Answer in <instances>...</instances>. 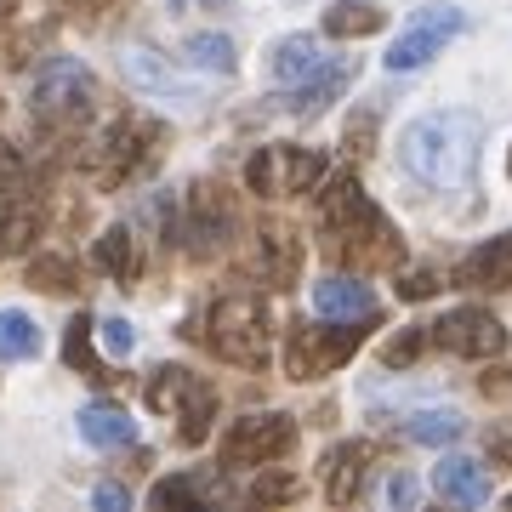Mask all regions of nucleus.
I'll list each match as a JSON object with an SVG mask.
<instances>
[{
    "label": "nucleus",
    "mask_w": 512,
    "mask_h": 512,
    "mask_svg": "<svg viewBox=\"0 0 512 512\" xmlns=\"http://www.w3.org/2000/svg\"><path fill=\"white\" fill-rule=\"evenodd\" d=\"M467 433V421L456 410H416V416H404V439L416 444H456Z\"/></svg>",
    "instance_id": "26"
},
{
    "label": "nucleus",
    "mask_w": 512,
    "mask_h": 512,
    "mask_svg": "<svg viewBox=\"0 0 512 512\" xmlns=\"http://www.w3.org/2000/svg\"><path fill=\"white\" fill-rule=\"evenodd\" d=\"M439 285L444 279L433 274V268H410V274L399 279V296L404 302H427V296H439Z\"/></svg>",
    "instance_id": "32"
},
{
    "label": "nucleus",
    "mask_w": 512,
    "mask_h": 512,
    "mask_svg": "<svg viewBox=\"0 0 512 512\" xmlns=\"http://www.w3.org/2000/svg\"><path fill=\"white\" fill-rule=\"evenodd\" d=\"M427 348V325H410V330H399L393 342L382 348V365L387 370H404V365H416V353Z\"/></svg>",
    "instance_id": "29"
},
{
    "label": "nucleus",
    "mask_w": 512,
    "mask_h": 512,
    "mask_svg": "<svg viewBox=\"0 0 512 512\" xmlns=\"http://www.w3.org/2000/svg\"><path fill=\"white\" fill-rule=\"evenodd\" d=\"M148 120H114L103 137H97V148L86 154V171H92L97 188H120L131 183V177H143L148 165H154V154H137V143L148 137Z\"/></svg>",
    "instance_id": "10"
},
{
    "label": "nucleus",
    "mask_w": 512,
    "mask_h": 512,
    "mask_svg": "<svg viewBox=\"0 0 512 512\" xmlns=\"http://www.w3.org/2000/svg\"><path fill=\"white\" fill-rule=\"evenodd\" d=\"M148 501H154V507H194V501H200V484H194V478H165V484H154Z\"/></svg>",
    "instance_id": "31"
},
{
    "label": "nucleus",
    "mask_w": 512,
    "mask_h": 512,
    "mask_svg": "<svg viewBox=\"0 0 512 512\" xmlns=\"http://www.w3.org/2000/svg\"><path fill=\"white\" fill-rule=\"evenodd\" d=\"M228 228H234V211H228L211 188H194V194H188V217H183V228H177V239L188 234L194 256H211L222 239H228Z\"/></svg>",
    "instance_id": "15"
},
{
    "label": "nucleus",
    "mask_w": 512,
    "mask_h": 512,
    "mask_svg": "<svg viewBox=\"0 0 512 512\" xmlns=\"http://www.w3.org/2000/svg\"><path fill=\"white\" fill-rule=\"evenodd\" d=\"M126 80L137 86V92H148V97H188V103L200 97V86H194L188 74L171 69L154 46H131L126 52Z\"/></svg>",
    "instance_id": "13"
},
{
    "label": "nucleus",
    "mask_w": 512,
    "mask_h": 512,
    "mask_svg": "<svg viewBox=\"0 0 512 512\" xmlns=\"http://www.w3.org/2000/svg\"><path fill=\"white\" fill-rule=\"evenodd\" d=\"M80 439L97 444V450H126V444H137V421L120 404H86L80 410Z\"/></svg>",
    "instance_id": "21"
},
{
    "label": "nucleus",
    "mask_w": 512,
    "mask_h": 512,
    "mask_svg": "<svg viewBox=\"0 0 512 512\" xmlns=\"http://www.w3.org/2000/svg\"><path fill=\"white\" fill-rule=\"evenodd\" d=\"M29 285L35 291H52V296H69V291H80V274H74V262L69 256H35L29 262Z\"/></svg>",
    "instance_id": "28"
},
{
    "label": "nucleus",
    "mask_w": 512,
    "mask_h": 512,
    "mask_svg": "<svg viewBox=\"0 0 512 512\" xmlns=\"http://www.w3.org/2000/svg\"><path fill=\"white\" fill-rule=\"evenodd\" d=\"M92 262L103 268V274H114L120 285H131L137 291V274H143V251H137V239H131L126 222H114V228H103V239H97Z\"/></svg>",
    "instance_id": "20"
},
{
    "label": "nucleus",
    "mask_w": 512,
    "mask_h": 512,
    "mask_svg": "<svg viewBox=\"0 0 512 512\" xmlns=\"http://www.w3.org/2000/svg\"><path fill=\"white\" fill-rule=\"evenodd\" d=\"M467 29V18H461V6H450V0H439V6H421L416 18L404 23V35L387 46V69L393 74H410L421 69V63H433V57L450 46V40Z\"/></svg>",
    "instance_id": "9"
},
{
    "label": "nucleus",
    "mask_w": 512,
    "mask_h": 512,
    "mask_svg": "<svg viewBox=\"0 0 512 512\" xmlns=\"http://www.w3.org/2000/svg\"><path fill=\"white\" fill-rule=\"evenodd\" d=\"M376 143V114H353L348 120V154H370Z\"/></svg>",
    "instance_id": "34"
},
{
    "label": "nucleus",
    "mask_w": 512,
    "mask_h": 512,
    "mask_svg": "<svg viewBox=\"0 0 512 512\" xmlns=\"http://www.w3.org/2000/svg\"><path fill=\"white\" fill-rule=\"evenodd\" d=\"M348 80H353V63H325L313 80H302V86H285L279 109H291V114H302V120H308V114L330 109L336 97L348 92Z\"/></svg>",
    "instance_id": "19"
},
{
    "label": "nucleus",
    "mask_w": 512,
    "mask_h": 512,
    "mask_svg": "<svg viewBox=\"0 0 512 512\" xmlns=\"http://www.w3.org/2000/svg\"><path fill=\"white\" fill-rule=\"evenodd\" d=\"M490 456L501 461V467H512V433H490Z\"/></svg>",
    "instance_id": "37"
},
{
    "label": "nucleus",
    "mask_w": 512,
    "mask_h": 512,
    "mask_svg": "<svg viewBox=\"0 0 512 512\" xmlns=\"http://www.w3.org/2000/svg\"><path fill=\"white\" fill-rule=\"evenodd\" d=\"M313 313L319 319H376V291L359 274H330L313 285Z\"/></svg>",
    "instance_id": "14"
},
{
    "label": "nucleus",
    "mask_w": 512,
    "mask_h": 512,
    "mask_svg": "<svg viewBox=\"0 0 512 512\" xmlns=\"http://www.w3.org/2000/svg\"><path fill=\"white\" fill-rule=\"evenodd\" d=\"M143 404L154 410V416L177 421V444H183V450H200V444L211 439L217 393H211V382H205V376H194V370H183V365L154 370V376H148V387H143Z\"/></svg>",
    "instance_id": "4"
},
{
    "label": "nucleus",
    "mask_w": 512,
    "mask_h": 512,
    "mask_svg": "<svg viewBox=\"0 0 512 512\" xmlns=\"http://www.w3.org/2000/svg\"><path fill=\"white\" fill-rule=\"evenodd\" d=\"M92 97H97V80L80 57H52L46 69L35 74V114L46 126H86L92 120Z\"/></svg>",
    "instance_id": "7"
},
{
    "label": "nucleus",
    "mask_w": 512,
    "mask_h": 512,
    "mask_svg": "<svg viewBox=\"0 0 512 512\" xmlns=\"http://www.w3.org/2000/svg\"><path fill=\"white\" fill-rule=\"evenodd\" d=\"M319 473H325V501H330V507H348V501H359V490H365V473H370V444H365V439L336 444Z\"/></svg>",
    "instance_id": "12"
},
{
    "label": "nucleus",
    "mask_w": 512,
    "mask_h": 512,
    "mask_svg": "<svg viewBox=\"0 0 512 512\" xmlns=\"http://www.w3.org/2000/svg\"><path fill=\"white\" fill-rule=\"evenodd\" d=\"M433 490L444 501H456V507H484L490 501V467L473 456H444L433 467Z\"/></svg>",
    "instance_id": "16"
},
{
    "label": "nucleus",
    "mask_w": 512,
    "mask_h": 512,
    "mask_svg": "<svg viewBox=\"0 0 512 512\" xmlns=\"http://www.w3.org/2000/svg\"><path fill=\"white\" fill-rule=\"evenodd\" d=\"M319 29H325L330 40H365V35H376V29H387V12L376 0H336L325 18H319Z\"/></svg>",
    "instance_id": "22"
},
{
    "label": "nucleus",
    "mask_w": 512,
    "mask_h": 512,
    "mask_svg": "<svg viewBox=\"0 0 512 512\" xmlns=\"http://www.w3.org/2000/svg\"><path fill=\"white\" fill-rule=\"evenodd\" d=\"M507 177H512V148H507Z\"/></svg>",
    "instance_id": "39"
},
{
    "label": "nucleus",
    "mask_w": 512,
    "mask_h": 512,
    "mask_svg": "<svg viewBox=\"0 0 512 512\" xmlns=\"http://www.w3.org/2000/svg\"><path fill=\"white\" fill-rule=\"evenodd\" d=\"M97 336H103V348H109L114 359H131V348H137V336H131L126 319H103V325H97Z\"/></svg>",
    "instance_id": "33"
},
{
    "label": "nucleus",
    "mask_w": 512,
    "mask_h": 512,
    "mask_svg": "<svg viewBox=\"0 0 512 512\" xmlns=\"http://www.w3.org/2000/svg\"><path fill=\"white\" fill-rule=\"evenodd\" d=\"M171 6H188V0H171Z\"/></svg>",
    "instance_id": "40"
},
{
    "label": "nucleus",
    "mask_w": 512,
    "mask_h": 512,
    "mask_svg": "<svg viewBox=\"0 0 512 512\" xmlns=\"http://www.w3.org/2000/svg\"><path fill=\"white\" fill-rule=\"evenodd\" d=\"M325 63H330V57H325V46H319L313 35H285L274 52H268V80L285 92V86H302V80H313Z\"/></svg>",
    "instance_id": "17"
},
{
    "label": "nucleus",
    "mask_w": 512,
    "mask_h": 512,
    "mask_svg": "<svg viewBox=\"0 0 512 512\" xmlns=\"http://www.w3.org/2000/svg\"><path fill=\"white\" fill-rule=\"evenodd\" d=\"M302 495V484H296L291 473H262L251 484V501H262V507H274V501H296Z\"/></svg>",
    "instance_id": "30"
},
{
    "label": "nucleus",
    "mask_w": 512,
    "mask_h": 512,
    "mask_svg": "<svg viewBox=\"0 0 512 512\" xmlns=\"http://www.w3.org/2000/svg\"><path fill=\"white\" fill-rule=\"evenodd\" d=\"M427 342H439L456 359H495L507 348V325L490 308H450L439 325H427Z\"/></svg>",
    "instance_id": "11"
},
{
    "label": "nucleus",
    "mask_w": 512,
    "mask_h": 512,
    "mask_svg": "<svg viewBox=\"0 0 512 512\" xmlns=\"http://www.w3.org/2000/svg\"><path fill=\"white\" fill-rule=\"evenodd\" d=\"M319 177H325V154H319V148H302V143H268L245 160V188L262 194V200L308 194Z\"/></svg>",
    "instance_id": "6"
},
{
    "label": "nucleus",
    "mask_w": 512,
    "mask_h": 512,
    "mask_svg": "<svg viewBox=\"0 0 512 512\" xmlns=\"http://www.w3.org/2000/svg\"><path fill=\"white\" fill-rule=\"evenodd\" d=\"M40 353V330L29 313L0 308V365H18V359H35Z\"/></svg>",
    "instance_id": "24"
},
{
    "label": "nucleus",
    "mask_w": 512,
    "mask_h": 512,
    "mask_svg": "<svg viewBox=\"0 0 512 512\" xmlns=\"http://www.w3.org/2000/svg\"><path fill=\"white\" fill-rule=\"evenodd\" d=\"M296 450V421L285 410H256V416L228 421L222 433V467H268V461Z\"/></svg>",
    "instance_id": "8"
},
{
    "label": "nucleus",
    "mask_w": 512,
    "mask_h": 512,
    "mask_svg": "<svg viewBox=\"0 0 512 512\" xmlns=\"http://www.w3.org/2000/svg\"><path fill=\"white\" fill-rule=\"evenodd\" d=\"M205 342L228 359V365L239 370H262L268 359H274V319H268V302L251 291H228L211 308V319H205Z\"/></svg>",
    "instance_id": "3"
},
{
    "label": "nucleus",
    "mask_w": 512,
    "mask_h": 512,
    "mask_svg": "<svg viewBox=\"0 0 512 512\" xmlns=\"http://www.w3.org/2000/svg\"><path fill=\"white\" fill-rule=\"evenodd\" d=\"M92 313H74L69 319V336H63V365L80 370V376H103V365H97V348H92Z\"/></svg>",
    "instance_id": "27"
},
{
    "label": "nucleus",
    "mask_w": 512,
    "mask_h": 512,
    "mask_svg": "<svg viewBox=\"0 0 512 512\" xmlns=\"http://www.w3.org/2000/svg\"><path fill=\"white\" fill-rule=\"evenodd\" d=\"M92 501H97V507H109V512H126V507H131L126 490H114V484H103V490H97Z\"/></svg>",
    "instance_id": "36"
},
{
    "label": "nucleus",
    "mask_w": 512,
    "mask_h": 512,
    "mask_svg": "<svg viewBox=\"0 0 512 512\" xmlns=\"http://www.w3.org/2000/svg\"><path fill=\"white\" fill-rule=\"evenodd\" d=\"M478 154H484V120L467 109H439L410 120L399 137V160L404 171L427 188H467L478 171Z\"/></svg>",
    "instance_id": "1"
},
{
    "label": "nucleus",
    "mask_w": 512,
    "mask_h": 512,
    "mask_svg": "<svg viewBox=\"0 0 512 512\" xmlns=\"http://www.w3.org/2000/svg\"><path fill=\"white\" fill-rule=\"evenodd\" d=\"M416 478H410V473H393V478H387V501H393V507H416Z\"/></svg>",
    "instance_id": "35"
},
{
    "label": "nucleus",
    "mask_w": 512,
    "mask_h": 512,
    "mask_svg": "<svg viewBox=\"0 0 512 512\" xmlns=\"http://www.w3.org/2000/svg\"><path fill=\"white\" fill-rule=\"evenodd\" d=\"M319 234H325V251L348 268H393L404 256L393 222L370 205L365 183L359 177H330L325 194H319Z\"/></svg>",
    "instance_id": "2"
},
{
    "label": "nucleus",
    "mask_w": 512,
    "mask_h": 512,
    "mask_svg": "<svg viewBox=\"0 0 512 512\" xmlns=\"http://www.w3.org/2000/svg\"><path fill=\"white\" fill-rule=\"evenodd\" d=\"M456 285H467V291H512V234L478 245L456 268Z\"/></svg>",
    "instance_id": "18"
},
{
    "label": "nucleus",
    "mask_w": 512,
    "mask_h": 512,
    "mask_svg": "<svg viewBox=\"0 0 512 512\" xmlns=\"http://www.w3.org/2000/svg\"><path fill=\"white\" fill-rule=\"evenodd\" d=\"M296 268H302V245H296L291 228H262V274L274 291H291Z\"/></svg>",
    "instance_id": "23"
},
{
    "label": "nucleus",
    "mask_w": 512,
    "mask_h": 512,
    "mask_svg": "<svg viewBox=\"0 0 512 512\" xmlns=\"http://www.w3.org/2000/svg\"><path fill=\"white\" fill-rule=\"evenodd\" d=\"M183 63H194V69H205V74H234L239 52H234L228 35H188L183 40Z\"/></svg>",
    "instance_id": "25"
},
{
    "label": "nucleus",
    "mask_w": 512,
    "mask_h": 512,
    "mask_svg": "<svg viewBox=\"0 0 512 512\" xmlns=\"http://www.w3.org/2000/svg\"><path fill=\"white\" fill-rule=\"evenodd\" d=\"M12 6H18V0H0V18H6V12H12Z\"/></svg>",
    "instance_id": "38"
},
{
    "label": "nucleus",
    "mask_w": 512,
    "mask_h": 512,
    "mask_svg": "<svg viewBox=\"0 0 512 512\" xmlns=\"http://www.w3.org/2000/svg\"><path fill=\"white\" fill-rule=\"evenodd\" d=\"M365 325L376 319H325V325H296L291 342H285V376L291 382H313V376H330L342 370L365 342Z\"/></svg>",
    "instance_id": "5"
}]
</instances>
